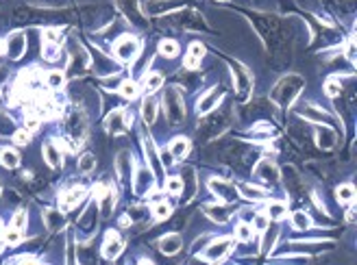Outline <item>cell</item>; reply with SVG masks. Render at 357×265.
Segmentation results:
<instances>
[{"instance_id":"obj_1","label":"cell","mask_w":357,"mask_h":265,"mask_svg":"<svg viewBox=\"0 0 357 265\" xmlns=\"http://www.w3.org/2000/svg\"><path fill=\"white\" fill-rule=\"evenodd\" d=\"M303 87H305V81L301 79L299 74H290L277 83V87L272 89L270 96L279 107H288V104L294 102V98L299 96V91L303 89Z\"/></svg>"},{"instance_id":"obj_2","label":"cell","mask_w":357,"mask_h":265,"mask_svg":"<svg viewBox=\"0 0 357 265\" xmlns=\"http://www.w3.org/2000/svg\"><path fill=\"white\" fill-rule=\"evenodd\" d=\"M140 48H142V44H140V40H137V37L124 35V37H120V40H118L116 48H113V52H116V57H118L122 63H129V61H135V57H137V52H140Z\"/></svg>"},{"instance_id":"obj_3","label":"cell","mask_w":357,"mask_h":265,"mask_svg":"<svg viewBox=\"0 0 357 265\" xmlns=\"http://www.w3.org/2000/svg\"><path fill=\"white\" fill-rule=\"evenodd\" d=\"M209 187H211V191L218 196V200L220 202H235L240 198L238 194V187L231 185L229 180H209Z\"/></svg>"},{"instance_id":"obj_4","label":"cell","mask_w":357,"mask_h":265,"mask_svg":"<svg viewBox=\"0 0 357 265\" xmlns=\"http://www.w3.org/2000/svg\"><path fill=\"white\" fill-rule=\"evenodd\" d=\"M163 104H166V115H168V120L170 122H181L183 120V100H181V96L177 91H170L166 93V98H163Z\"/></svg>"},{"instance_id":"obj_5","label":"cell","mask_w":357,"mask_h":265,"mask_svg":"<svg viewBox=\"0 0 357 265\" xmlns=\"http://www.w3.org/2000/svg\"><path fill=\"white\" fill-rule=\"evenodd\" d=\"M233 241L229 239V237H220V239H213L209 246L205 248V259L207 261H220L229 255V250H231Z\"/></svg>"},{"instance_id":"obj_6","label":"cell","mask_w":357,"mask_h":265,"mask_svg":"<svg viewBox=\"0 0 357 265\" xmlns=\"http://www.w3.org/2000/svg\"><path fill=\"white\" fill-rule=\"evenodd\" d=\"M222 100V93L220 89H211V91H207L205 96L201 98L199 102H196V111H199V115H207V113H211L213 109L218 107V102Z\"/></svg>"},{"instance_id":"obj_7","label":"cell","mask_w":357,"mask_h":265,"mask_svg":"<svg viewBox=\"0 0 357 265\" xmlns=\"http://www.w3.org/2000/svg\"><path fill=\"white\" fill-rule=\"evenodd\" d=\"M116 170H118L120 180H122V183H129V180H131V174H133V157H131L129 150H122V152L118 154Z\"/></svg>"},{"instance_id":"obj_8","label":"cell","mask_w":357,"mask_h":265,"mask_svg":"<svg viewBox=\"0 0 357 265\" xmlns=\"http://www.w3.org/2000/svg\"><path fill=\"white\" fill-rule=\"evenodd\" d=\"M122 250V239L116 230H109L105 237V244H102V257L105 259H116Z\"/></svg>"},{"instance_id":"obj_9","label":"cell","mask_w":357,"mask_h":265,"mask_svg":"<svg viewBox=\"0 0 357 265\" xmlns=\"http://www.w3.org/2000/svg\"><path fill=\"white\" fill-rule=\"evenodd\" d=\"M151 187H153V170L151 168H140L137 170V174H135V185H133L135 194L144 196Z\"/></svg>"},{"instance_id":"obj_10","label":"cell","mask_w":357,"mask_h":265,"mask_svg":"<svg viewBox=\"0 0 357 265\" xmlns=\"http://www.w3.org/2000/svg\"><path fill=\"white\" fill-rule=\"evenodd\" d=\"M255 176L259 180H263V183H277L279 180V170H277V165H274L272 161H261L259 165H257V170H255Z\"/></svg>"},{"instance_id":"obj_11","label":"cell","mask_w":357,"mask_h":265,"mask_svg":"<svg viewBox=\"0 0 357 265\" xmlns=\"http://www.w3.org/2000/svg\"><path fill=\"white\" fill-rule=\"evenodd\" d=\"M85 198V189H81V187H72V189H68V191H63L61 198H59V204H61V209L63 211H68V209H72L76 207L81 200Z\"/></svg>"},{"instance_id":"obj_12","label":"cell","mask_w":357,"mask_h":265,"mask_svg":"<svg viewBox=\"0 0 357 265\" xmlns=\"http://www.w3.org/2000/svg\"><path fill=\"white\" fill-rule=\"evenodd\" d=\"M181 246H183V239H181V235H177V233L161 237V241H159V248H161L163 255H177L181 250Z\"/></svg>"},{"instance_id":"obj_13","label":"cell","mask_w":357,"mask_h":265,"mask_svg":"<svg viewBox=\"0 0 357 265\" xmlns=\"http://www.w3.org/2000/svg\"><path fill=\"white\" fill-rule=\"evenodd\" d=\"M168 152L172 154V159L181 161V159L188 157V152H190V139H185V137H174L168 146Z\"/></svg>"},{"instance_id":"obj_14","label":"cell","mask_w":357,"mask_h":265,"mask_svg":"<svg viewBox=\"0 0 357 265\" xmlns=\"http://www.w3.org/2000/svg\"><path fill=\"white\" fill-rule=\"evenodd\" d=\"M44 159H46V163L51 165V168H59L61 161H63L61 148H59L54 141H48L46 146H44Z\"/></svg>"},{"instance_id":"obj_15","label":"cell","mask_w":357,"mask_h":265,"mask_svg":"<svg viewBox=\"0 0 357 265\" xmlns=\"http://www.w3.org/2000/svg\"><path fill=\"white\" fill-rule=\"evenodd\" d=\"M238 194H240V198H246V200H251V202H261L263 198H266V191H263L261 187H255L249 183H242L238 187Z\"/></svg>"},{"instance_id":"obj_16","label":"cell","mask_w":357,"mask_h":265,"mask_svg":"<svg viewBox=\"0 0 357 265\" xmlns=\"http://www.w3.org/2000/svg\"><path fill=\"white\" fill-rule=\"evenodd\" d=\"M24 48H26V42H24V35H22V33H15V35L7 42V52L11 54V59H20L22 52H24Z\"/></svg>"},{"instance_id":"obj_17","label":"cell","mask_w":357,"mask_h":265,"mask_svg":"<svg viewBox=\"0 0 357 265\" xmlns=\"http://www.w3.org/2000/svg\"><path fill=\"white\" fill-rule=\"evenodd\" d=\"M316 141H318V146H322V148H333L336 146V132L331 131V126H318Z\"/></svg>"},{"instance_id":"obj_18","label":"cell","mask_w":357,"mask_h":265,"mask_svg":"<svg viewBox=\"0 0 357 265\" xmlns=\"http://www.w3.org/2000/svg\"><path fill=\"white\" fill-rule=\"evenodd\" d=\"M107 126L111 132H122L126 129V115H124V109H116L111 115L107 118Z\"/></svg>"},{"instance_id":"obj_19","label":"cell","mask_w":357,"mask_h":265,"mask_svg":"<svg viewBox=\"0 0 357 265\" xmlns=\"http://www.w3.org/2000/svg\"><path fill=\"white\" fill-rule=\"evenodd\" d=\"M207 215L213 220V222H218V224H224V222H229V218H231V209L229 207H224V204H213V207H207L205 209Z\"/></svg>"},{"instance_id":"obj_20","label":"cell","mask_w":357,"mask_h":265,"mask_svg":"<svg viewBox=\"0 0 357 265\" xmlns=\"http://www.w3.org/2000/svg\"><path fill=\"white\" fill-rule=\"evenodd\" d=\"M161 85H163V76L159 74V72H146V74H144V81H142V87H144V91H146V93H153V91H157Z\"/></svg>"},{"instance_id":"obj_21","label":"cell","mask_w":357,"mask_h":265,"mask_svg":"<svg viewBox=\"0 0 357 265\" xmlns=\"http://www.w3.org/2000/svg\"><path fill=\"white\" fill-rule=\"evenodd\" d=\"M142 118H144L146 124H153L157 118V102L153 96H146L144 102H142Z\"/></svg>"},{"instance_id":"obj_22","label":"cell","mask_w":357,"mask_h":265,"mask_svg":"<svg viewBox=\"0 0 357 265\" xmlns=\"http://www.w3.org/2000/svg\"><path fill=\"white\" fill-rule=\"evenodd\" d=\"M336 196H338V202L351 204L355 200V187H353V183H342L336 189Z\"/></svg>"},{"instance_id":"obj_23","label":"cell","mask_w":357,"mask_h":265,"mask_svg":"<svg viewBox=\"0 0 357 265\" xmlns=\"http://www.w3.org/2000/svg\"><path fill=\"white\" fill-rule=\"evenodd\" d=\"M285 215H288V204L281 202V200H272L270 204H268V218L270 220H283Z\"/></svg>"},{"instance_id":"obj_24","label":"cell","mask_w":357,"mask_h":265,"mask_svg":"<svg viewBox=\"0 0 357 265\" xmlns=\"http://www.w3.org/2000/svg\"><path fill=\"white\" fill-rule=\"evenodd\" d=\"M0 163L4 165V168H18L20 163V154L13 150V148H4L2 152H0Z\"/></svg>"},{"instance_id":"obj_25","label":"cell","mask_w":357,"mask_h":265,"mask_svg":"<svg viewBox=\"0 0 357 265\" xmlns=\"http://www.w3.org/2000/svg\"><path fill=\"white\" fill-rule=\"evenodd\" d=\"M292 226L296 230H307V228H311V218L303 211H296V213H292Z\"/></svg>"},{"instance_id":"obj_26","label":"cell","mask_w":357,"mask_h":265,"mask_svg":"<svg viewBox=\"0 0 357 265\" xmlns=\"http://www.w3.org/2000/svg\"><path fill=\"white\" fill-rule=\"evenodd\" d=\"M46 85L51 87V89H61V87L65 85V76H63V72H48L46 74Z\"/></svg>"},{"instance_id":"obj_27","label":"cell","mask_w":357,"mask_h":265,"mask_svg":"<svg viewBox=\"0 0 357 265\" xmlns=\"http://www.w3.org/2000/svg\"><path fill=\"white\" fill-rule=\"evenodd\" d=\"M159 54H163L166 59L177 57V54H179V46H177V42H172V40H163L161 44H159Z\"/></svg>"},{"instance_id":"obj_28","label":"cell","mask_w":357,"mask_h":265,"mask_svg":"<svg viewBox=\"0 0 357 265\" xmlns=\"http://www.w3.org/2000/svg\"><path fill=\"white\" fill-rule=\"evenodd\" d=\"M253 226L249 222H240L238 226H235V239H240V241H251L253 239Z\"/></svg>"},{"instance_id":"obj_29","label":"cell","mask_w":357,"mask_h":265,"mask_svg":"<svg viewBox=\"0 0 357 265\" xmlns=\"http://www.w3.org/2000/svg\"><path fill=\"white\" fill-rule=\"evenodd\" d=\"M59 44H54V42H44V48H42V54H44V59L46 61H57V57H59Z\"/></svg>"},{"instance_id":"obj_30","label":"cell","mask_w":357,"mask_h":265,"mask_svg":"<svg viewBox=\"0 0 357 265\" xmlns=\"http://www.w3.org/2000/svg\"><path fill=\"white\" fill-rule=\"evenodd\" d=\"M166 191L172 196H179L181 191H183V178H181V176H170V178H166Z\"/></svg>"},{"instance_id":"obj_31","label":"cell","mask_w":357,"mask_h":265,"mask_svg":"<svg viewBox=\"0 0 357 265\" xmlns=\"http://www.w3.org/2000/svg\"><path fill=\"white\" fill-rule=\"evenodd\" d=\"M94 168H96V157H94V154L87 152V154H83V157L79 159V170L83 174H90Z\"/></svg>"},{"instance_id":"obj_32","label":"cell","mask_w":357,"mask_h":265,"mask_svg":"<svg viewBox=\"0 0 357 265\" xmlns=\"http://www.w3.org/2000/svg\"><path fill=\"white\" fill-rule=\"evenodd\" d=\"M120 93H122L124 98H129V100L137 98V83L135 81H124L122 85H120Z\"/></svg>"},{"instance_id":"obj_33","label":"cell","mask_w":357,"mask_h":265,"mask_svg":"<svg viewBox=\"0 0 357 265\" xmlns=\"http://www.w3.org/2000/svg\"><path fill=\"white\" fill-rule=\"evenodd\" d=\"M2 237H4V244H9V246H18L20 241H22V230H20V228H13V226H11V228H9Z\"/></svg>"},{"instance_id":"obj_34","label":"cell","mask_w":357,"mask_h":265,"mask_svg":"<svg viewBox=\"0 0 357 265\" xmlns=\"http://www.w3.org/2000/svg\"><path fill=\"white\" fill-rule=\"evenodd\" d=\"M170 213H172V207H170V204H166V202H157L155 209H153V215H155L157 220H168Z\"/></svg>"},{"instance_id":"obj_35","label":"cell","mask_w":357,"mask_h":265,"mask_svg":"<svg viewBox=\"0 0 357 265\" xmlns=\"http://www.w3.org/2000/svg\"><path fill=\"white\" fill-rule=\"evenodd\" d=\"M270 226V218L268 215H253V230H259V233H263V230Z\"/></svg>"},{"instance_id":"obj_36","label":"cell","mask_w":357,"mask_h":265,"mask_svg":"<svg viewBox=\"0 0 357 265\" xmlns=\"http://www.w3.org/2000/svg\"><path fill=\"white\" fill-rule=\"evenodd\" d=\"M325 93L329 98H336L338 93H342V85H340L338 81L329 79V81H325Z\"/></svg>"},{"instance_id":"obj_37","label":"cell","mask_w":357,"mask_h":265,"mask_svg":"<svg viewBox=\"0 0 357 265\" xmlns=\"http://www.w3.org/2000/svg\"><path fill=\"white\" fill-rule=\"evenodd\" d=\"M263 233H266V239H263V246H261V248H263V250H270L272 244H274V239H277V233H279V230H277V228H270V226H268V228L263 230Z\"/></svg>"},{"instance_id":"obj_38","label":"cell","mask_w":357,"mask_h":265,"mask_svg":"<svg viewBox=\"0 0 357 265\" xmlns=\"http://www.w3.org/2000/svg\"><path fill=\"white\" fill-rule=\"evenodd\" d=\"M13 141L18 143V146H26V143L31 141V131H26V129H20V131H15V135H13Z\"/></svg>"},{"instance_id":"obj_39","label":"cell","mask_w":357,"mask_h":265,"mask_svg":"<svg viewBox=\"0 0 357 265\" xmlns=\"http://www.w3.org/2000/svg\"><path fill=\"white\" fill-rule=\"evenodd\" d=\"M188 54H192V57H196V59H203V54H205V46H203L201 42H192Z\"/></svg>"},{"instance_id":"obj_40","label":"cell","mask_w":357,"mask_h":265,"mask_svg":"<svg viewBox=\"0 0 357 265\" xmlns=\"http://www.w3.org/2000/svg\"><path fill=\"white\" fill-rule=\"evenodd\" d=\"M13 228H20V230L26 228V213L24 211H20V213L13 215Z\"/></svg>"},{"instance_id":"obj_41","label":"cell","mask_w":357,"mask_h":265,"mask_svg":"<svg viewBox=\"0 0 357 265\" xmlns=\"http://www.w3.org/2000/svg\"><path fill=\"white\" fill-rule=\"evenodd\" d=\"M44 42L59 44V31L57 29H46V31H44Z\"/></svg>"},{"instance_id":"obj_42","label":"cell","mask_w":357,"mask_h":265,"mask_svg":"<svg viewBox=\"0 0 357 265\" xmlns=\"http://www.w3.org/2000/svg\"><path fill=\"white\" fill-rule=\"evenodd\" d=\"M183 65L188 70H196V68H201V59H196V57H192V54H188V57L183 59Z\"/></svg>"},{"instance_id":"obj_43","label":"cell","mask_w":357,"mask_h":265,"mask_svg":"<svg viewBox=\"0 0 357 265\" xmlns=\"http://www.w3.org/2000/svg\"><path fill=\"white\" fill-rule=\"evenodd\" d=\"M24 126H26V131H37V126H40V118H37V115H29Z\"/></svg>"},{"instance_id":"obj_44","label":"cell","mask_w":357,"mask_h":265,"mask_svg":"<svg viewBox=\"0 0 357 265\" xmlns=\"http://www.w3.org/2000/svg\"><path fill=\"white\" fill-rule=\"evenodd\" d=\"M347 59L349 61H355V44L349 42V48H347Z\"/></svg>"},{"instance_id":"obj_45","label":"cell","mask_w":357,"mask_h":265,"mask_svg":"<svg viewBox=\"0 0 357 265\" xmlns=\"http://www.w3.org/2000/svg\"><path fill=\"white\" fill-rule=\"evenodd\" d=\"M207 239H209V237H203V239H196V241H194V246H192V248H194V252H199V248L205 246V241H207Z\"/></svg>"},{"instance_id":"obj_46","label":"cell","mask_w":357,"mask_h":265,"mask_svg":"<svg viewBox=\"0 0 357 265\" xmlns=\"http://www.w3.org/2000/svg\"><path fill=\"white\" fill-rule=\"evenodd\" d=\"M2 52H7V42L0 40V54H2Z\"/></svg>"},{"instance_id":"obj_47","label":"cell","mask_w":357,"mask_h":265,"mask_svg":"<svg viewBox=\"0 0 357 265\" xmlns=\"http://www.w3.org/2000/svg\"><path fill=\"white\" fill-rule=\"evenodd\" d=\"M0 233H2V222H0Z\"/></svg>"},{"instance_id":"obj_48","label":"cell","mask_w":357,"mask_h":265,"mask_svg":"<svg viewBox=\"0 0 357 265\" xmlns=\"http://www.w3.org/2000/svg\"><path fill=\"white\" fill-rule=\"evenodd\" d=\"M0 100H2V93H0Z\"/></svg>"},{"instance_id":"obj_49","label":"cell","mask_w":357,"mask_h":265,"mask_svg":"<svg viewBox=\"0 0 357 265\" xmlns=\"http://www.w3.org/2000/svg\"><path fill=\"white\" fill-rule=\"evenodd\" d=\"M220 2H224V0H220Z\"/></svg>"}]
</instances>
